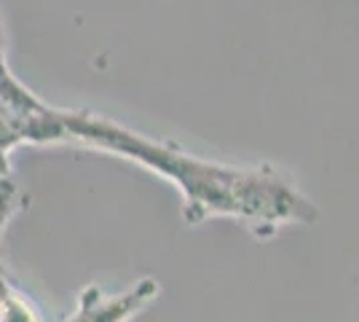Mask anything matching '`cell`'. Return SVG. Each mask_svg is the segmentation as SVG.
Masks as SVG:
<instances>
[{
	"mask_svg": "<svg viewBox=\"0 0 359 322\" xmlns=\"http://www.w3.org/2000/svg\"><path fill=\"white\" fill-rule=\"evenodd\" d=\"M62 119L67 140L132 159L177 185L188 226L207 217H231L257 239H273L287 226H311L319 220L314 201L273 164L231 167L196 159L180 145L150 140L91 113L62 110Z\"/></svg>",
	"mask_w": 359,
	"mask_h": 322,
	"instance_id": "1",
	"label": "cell"
},
{
	"mask_svg": "<svg viewBox=\"0 0 359 322\" xmlns=\"http://www.w3.org/2000/svg\"><path fill=\"white\" fill-rule=\"evenodd\" d=\"M158 290L161 285L153 276L140 279L137 285L118 295H107L102 288L89 285L81 293L75 311L62 322H129L158 298Z\"/></svg>",
	"mask_w": 359,
	"mask_h": 322,
	"instance_id": "2",
	"label": "cell"
},
{
	"mask_svg": "<svg viewBox=\"0 0 359 322\" xmlns=\"http://www.w3.org/2000/svg\"><path fill=\"white\" fill-rule=\"evenodd\" d=\"M27 207H30L27 191L16 183L11 175L0 177V239H3V234H6V226H8L22 210H27Z\"/></svg>",
	"mask_w": 359,
	"mask_h": 322,
	"instance_id": "3",
	"label": "cell"
},
{
	"mask_svg": "<svg viewBox=\"0 0 359 322\" xmlns=\"http://www.w3.org/2000/svg\"><path fill=\"white\" fill-rule=\"evenodd\" d=\"M0 322H43L38 309L30 304L27 295L16 290L14 285H8L0 293Z\"/></svg>",
	"mask_w": 359,
	"mask_h": 322,
	"instance_id": "4",
	"label": "cell"
},
{
	"mask_svg": "<svg viewBox=\"0 0 359 322\" xmlns=\"http://www.w3.org/2000/svg\"><path fill=\"white\" fill-rule=\"evenodd\" d=\"M11 285V279H8V269H6V258H3V247H0V293L6 290Z\"/></svg>",
	"mask_w": 359,
	"mask_h": 322,
	"instance_id": "5",
	"label": "cell"
},
{
	"mask_svg": "<svg viewBox=\"0 0 359 322\" xmlns=\"http://www.w3.org/2000/svg\"><path fill=\"white\" fill-rule=\"evenodd\" d=\"M6 62V27H3V19H0V65Z\"/></svg>",
	"mask_w": 359,
	"mask_h": 322,
	"instance_id": "6",
	"label": "cell"
}]
</instances>
